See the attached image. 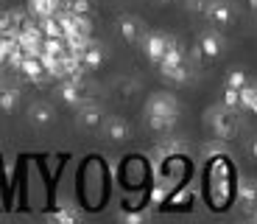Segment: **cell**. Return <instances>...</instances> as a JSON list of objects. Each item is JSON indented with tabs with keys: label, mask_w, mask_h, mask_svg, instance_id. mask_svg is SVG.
<instances>
[{
	"label": "cell",
	"mask_w": 257,
	"mask_h": 224,
	"mask_svg": "<svg viewBox=\"0 0 257 224\" xmlns=\"http://www.w3.org/2000/svg\"><path fill=\"white\" fill-rule=\"evenodd\" d=\"M148 118H165V121H176L179 118V107L171 96H151L146 104Z\"/></svg>",
	"instance_id": "obj_1"
},
{
	"label": "cell",
	"mask_w": 257,
	"mask_h": 224,
	"mask_svg": "<svg viewBox=\"0 0 257 224\" xmlns=\"http://www.w3.org/2000/svg\"><path fill=\"white\" fill-rule=\"evenodd\" d=\"M204 14L210 20V26H215V28H226L235 20V9H232L229 0H210V6H207Z\"/></svg>",
	"instance_id": "obj_2"
},
{
	"label": "cell",
	"mask_w": 257,
	"mask_h": 224,
	"mask_svg": "<svg viewBox=\"0 0 257 224\" xmlns=\"http://www.w3.org/2000/svg\"><path fill=\"white\" fill-rule=\"evenodd\" d=\"M140 45H143V53H146L148 62H160L162 53H165L168 45H171V37H168V34H160V31H148Z\"/></svg>",
	"instance_id": "obj_3"
},
{
	"label": "cell",
	"mask_w": 257,
	"mask_h": 224,
	"mask_svg": "<svg viewBox=\"0 0 257 224\" xmlns=\"http://www.w3.org/2000/svg\"><path fill=\"white\" fill-rule=\"evenodd\" d=\"M196 53L204 59H218L221 53H224V37H221L218 31H204L199 34V42H196Z\"/></svg>",
	"instance_id": "obj_4"
},
{
	"label": "cell",
	"mask_w": 257,
	"mask_h": 224,
	"mask_svg": "<svg viewBox=\"0 0 257 224\" xmlns=\"http://www.w3.org/2000/svg\"><path fill=\"white\" fill-rule=\"evenodd\" d=\"M117 28H120V37L126 39L128 45H140L143 37H146V26H143L140 17H132V14H126V17H120V23H117Z\"/></svg>",
	"instance_id": "obj_5"
},
{
	"label": "cell",
	"mask_w": 257,
	"mask_h": 224,
	"mask_svg": "<svg viewBox=\"0 0 257 224\" xmlns=\"http://www.w3.org/2000/svg\"><path fill=\"white\" fill-rule=\"evenodd\" d=\"M210 126H212V134L218 137V140H226V137H232V132H235V118H232V109H215L210 118Z\"/></svg>",
	"instance_id": "obj_6"
},
{
	"label": "cell",
	"mask_w": 257,
	"mask_h": 224,
	"mask_svg": "<svg viewBox=\"0 0 257 224\" xmlns=\"http://www.w3.org/2000/svg\"><path fill=\"white\" fill-rule=\"evenodd\" d=\"M76 56H78V62H81L84 70H98V67L103 64V48L98 42H92V39H87L84 48L76 53Z\"/></svg>",
	"instance_id": "obj_7"
},
{
	"label": "cell",
	"mask_w": 257,
	"mask_h": 224,
	"mask_svg": "<svg viewBox=\"0 0 257 224\" xmlns=\"http://www.w3.org/2000/svg\"><path fill=\"white\" fill-rule=\"evenodd\" d=\"M17 70L28 79V82H42L45 79V67L39 56H23V62L17 64Z\"/></svg>",
	"instance_id": "obj_8"
},
{
	"label": "cell",
	"mask_w": 257,
	"mask_h": 224,
	"mask_svg": "<svg viewBox=\"0 0 257 224\" xmlns=\"http://www.w3.org/2000/svg\"><path fill=\"white\" fill-rule=\"evenodd\" d=\"M59 98H62L64 104H81L84 101V90H81V82L78 79H64L62 87H59Z\"/></svg>",
	"instance_id": "obj_9"
},
{
	"label": "cell",
	"mask_w": 257,
	"mask_h": 224,
	"mask_svg": "<svg viewBox=\"0 0 257 224\" xmlns=\"http://www.w3.org/2000/svg\"><path fill=\"white\" fill-rule=\"evenodd\" d=\"M160 76L165 82H174V84H187L193 79V70L187 67V62L182 64H168V67H160Z\"/></svg>",
	"instance_id": "obj_10"
},
{
	"label": "cell",
	"mask_w": 257,
	"mask_h": 224,
	"mask_svg": "<svg viewBox=\"0 0 257 224\" xmlns=\"http://www.w3.org/2000/svg\"><path fill=\"white\" fill-rule=\"evenodd\" d=\"M23 23H26L23 12H3L0 14V37H14Z\"/></svg>",
	"instance_id": "obj_11"
},
{
	"label": "cell",
	"mask_w": 257,
	"mask_h": 224,
	"mask_svg": "<svg viewBox=\"0 0 257 224\" xmlns=\"http://www.w3.org/2000/svg\"><path fill=\"white\" fill-rule=\"evenodd\" d=\"M103 129H106V137H109V140H115V143H123L128 134H132V126H128L123 118H117V115L103 123Z\"/></svg>",
	"instance_id": "obj_12"
},
{
	"label": "cell",
	"mask_w": 257,
	"mask_h": 224,
	"mask_svg": "<svg viewBox=\"0 0 257 224\" xmlns=\"http://www.w3.org/2000/svg\"><path fill=\"white\" fill-rule=\"evenodd\" d=\"M101 121H103V112L95 104H87V107L78 109V126L81 129H95V126H101Z\"/></svg>",
	"instance_id": "obj_13"
},
{
	"label": "cell",
	"mask_w": 257,
	"mask_h": 224,
	"mask_svg": "<svg viewBox=\"0 0 257 224\" xmlns=\"http://www.w3.org/2000/svg\"><path fill=\"white\" fill-rule=\"evenodd\" d=\"M62 9V0H28V12L34 17H53V14Z\"/></svg>",
	"instance_id": "obj_14"
},
{
	"label": "cell",
	"mask_w": 257,
	"mask_h": 224,
	"mask_svg": "<svg viewBox=\"0 0 257 224\" xmlns=\"http://www.w3.org/2000/svg\"><path fill=\"white\" fill-rule=\"evenodd\" d=\"M28 118H31L34 126H48V123L53 121V107L45 101H37L31 104V109H28Z\"/></svg>",
	"instance_id": "obj_15"
},
{
	"label": "cell",
	"mask_w": 257,
	"mask_h": 224,
	"mask_svg": "<svg viewBox=\"0 0 257 224\" xmlns=\"http://www.w3.org/2000/svg\"><path fill=\"white\" fill-rule=\"evenodd\" d=\"M182 62H187V51L182 48V42H174V39H171L168 51L162 53V59L157 64H160V67H168V64H182Z\"/></svg>",
	"instance_id": "obj_16"
},
{
	"label": "cell",
	"mask_w": 257,
	"mask_h": 224,
	"mask_svg": "<svg viewBox=\"0 0 257 224\" xmlns=\"http://www.w3.org/2000/svg\"><path fill=\"white\" fill-rule=\"evenodd\" d=\"M20 104V90L17 87H0V112H14Z\"/></svg>",
	"instance_id": "obj_17"
},
{
	"label": "cell",
	"mask_w": 257,
	"mask_h": 224,
	"mask_svg": "<svg viewBox=\"0 0 257 224\" xmlns=\"http://www.w3.org/2000/svg\"><path fill=\"white\" fill-rule=\"evenodd\" d=\"M240 107H246L249 112H254V115H257V87H254V84L240 87Z\"/></svg>",
	"instance_id": "obj_18"
},
{
	"label": "cell",
	"mask_w": 257,
	"mask_h": 224,
	"mask_svg": "<svg viewBox=\"0 0 257 224\" xmlns=\"http://www.w3.org/2000/svg\"><path fill=\"white\" fill-rule=\"evenodd\" d=\"M39 31H42V37H62V26H59L56 14L39 20Z\"/></svg>",
	"instance_id": "obj_19"
},
{
	"label": "cell",
	"mask_w": 257,
	"mask_h": 224,
	"mask_svg": "<svg viewBox=\"0 0 257 224\" xmlns=\"http://www.w3.org/2000/svg\"><path fill=\"white\" fill-rule=\"evenodd\" d=\"M249 84V76H246V70H229L226 73V82H224V87H232V90H240V87H246Z\"/></svg>",
	"instance_id": "obj_20"
},
{
	"label": "cell",
	"mask_w": 257,
	"mask_h": 224,
	"mask_svg": "<svg viewBox=\"0 0 257 224\" xmlns=\"http://www.w3.org/2000/svg\"><path fill=\"white\" fill-rule=\"evenodd\" d=\"M240 202H243V207L257 205V185L254 182H243V185H240Z\"/></svg>",
	"instance_id": "obj_21"
},
{
	"label": "cell",
	"mask_w": 257,
	"mask_h": 224,
	"mask_svg": "<svg viewBox=\"0 0 257 224\" xmlns=\"http://www.w3.org/2000/svg\"><path fill=\"white\" fill-rule=\"evenodd\" d=\"M64 12L78 14V17H87L92 12V0H67V9Z\"/></svg>",
	"instance_id": "obj_22"
},
{
	"label": "cell",
	"mask_w": 257,
	"mask_h": 224,
	"mask_svg": "<svg viewBox=\"0 0 257 224\" xmlns=\"http://www.w3.org/2000/svg\"><path fill=\"white\" fill-rule=\"evenodd\" d=\"M53 224H78V213L73 207H62L53 213Z\"/></svg>",
	"instance_id": "obj_23"
},
{
	"label": "cell",
	"mask_w": 257,
	"mask_h": 224,
	"mask_svg": "<svg viewBox=\"0 0 257 224\" xmlns=\"http://www.w3.org/2000/svg\"><path fill=\"white\" fill-rule=\"evenodd\" d=\"M14 48H17L14 37H0V64H6V62H9V56H12Z\"/></svg>",
	"instance_id": "obj_24"
},
{
	"label": "cell",
	"mask_w": 257,
	"mask_h": 224,
	"mask_svg": "<svg viewBox=\"0 0 257 224\" xmlns=\"http://www.w3.org/2000/svg\"><path fill=\"white\" fill-rule=\"evenodd\" d=\"M224 107L226 109H238L240 107V90L224 87Z\"/></svg>",
	"instance_id": "obj_25"
},
{
	"label": "cell",
	"mask_w": 257,
	"mask_h": 224,
	"mask_svg": "<svg viewBox=\"0 0 257 224\" xmlns=\"http://www.w3.org/2000/svg\"><path fill=\"white\" fill-rule=\"evenodd\" d=\"M148 126L154 132H171L176 126V121H165V118H148Z\"/></svg>",
	"instance_id": "obj_26"
},
{
	"label": "cell",
	"mask_w": 257,
	"mask_h": 224,
	"mask_svg": "<svg viewBox=\"0 0 257 224\" xmlns=\"http://www.w3.org/2000/svg\"><path fill=\"white\" fill-rule=\"evenodd\" d=\"M120 221L123 224H146V213L143 210H126L120 216Z\"/></svg>",
	"instance_id": "obj_27"
},
{
	"label": "cell",
	"mask_w": 257,
	"mask_h": 224,
	"mask_svg": "<svg viewBox=\"0 0 257 224\" xmlns=\"http://www.w3.org/2000/svg\"><path fill=\"white\" fill-rule=\"evenodd\" d=\"M207 6H210V0H187V12L193 14H204Z\"/></svg>",
	"instance_id": "obj_28"
},
{
	"label": "cell",
	"mask_w": 257,
	"mask_h": 224,
	"mask_svg": "<svg viewBox=\"0 0 257 224\" xmlns=\"http://www.w3.org/2000/svg\"><path fill=\"white\" fill-rule=\"evenodd\" d=\"M151 202H154V205H162V202H165V188H154V193H151Z\"/></svg>",
	"instance_id": "obj_29"
},
{
	"label": "cell",
	"mask_w": 257,
	"mask_h": 224,
	"mask_svg": "<svg viewBox=\"0 0 257 224\" xmlns=\"http://www.w3.org/2000/svg\"><path fill=\"white\" fill-rule=\"evenodd\" d=\"M249 152H251V157H254V160H257V137H254V140H251V146H249Z\"/></svg>",
	"instance_id": "obj_30"
},
{
	"label": "cell",
	"mask_w": 257,
	"mask_h": 224,
	"mask_svg": "<svg viewBox=\"0 0 257 224\" xmlns=\"http://www.w3.org/2000/svg\"><path fill=\"white\" fill-rule=\"evenodd\" d=\"M249 9H254V12H257V0H249Z\"/></svg>",
	"instance_id": "obj_31"
},
{
	"label": "cell",
	"mask_w": 257,
	"mask_h": 224,
	"mask_svg": "<svg viewBox=\"0 0 257 224\" xmlns=\"http://www.w3.org/2000/svg\"><path fill=\"white\" fill-rule=\"evenodd\" d=\"M154 3H160V6H165V3H171V0H154Z\"/></svg>",
	"instance_id": "obj_32"
},
{
	"label": "cell",
	"mask_w": 257,
	"mask_h": 224,
	"mask_svg": "<svg viewBox=\"0 0 257 224\" xmlns=\"http://www.w3.org/2000/svg\"><path fill=\"white\" fill-rule=\"evenodd\" d=\"M254 224H257V221H254Z\"/></svg>",
	"instance_id": "obj_33"
}]
</instances>
